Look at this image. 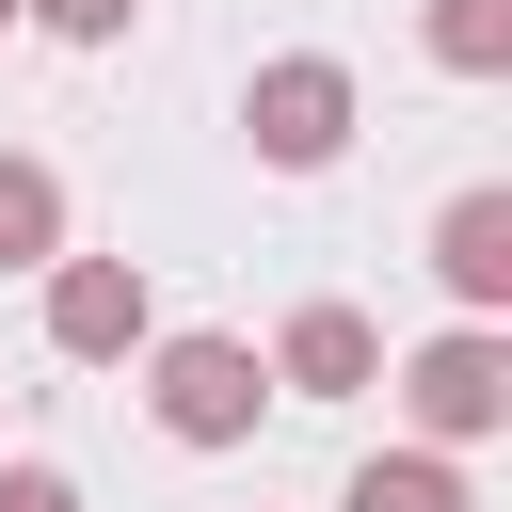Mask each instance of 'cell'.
Masks as SVG:
<instances>
[{"label": "cell", "mask_w": 512, "mask_h": 512, "mask_svg": "<svg viewBox=\"0 0 512 512\" xmlns=\"http://www.w3.org/2000/svg\"><path fill=\"white\" fill-rule=\"evenodd\" d=\"M432 272H448L464 320H496V304H512V192H448V208H432Z\"/></svg>", "instance_id": "6"}, {"label": "cell", "mask_w": 512, "mask_h": 512, "mask_svg": "<svg viewBox=\"0 0 512 512\" xmlns=\"http://www.w3.org/2000/svg\"><path fill=\"white\" fill-rule=\"evenodd\" d=\"M272 384H288V400H368V384H384V336H368V304H304V320L272 336Z\"/></svg>", "instance_id": "5"}, {"label": "cell", "mask_w": 512, "mask_h": 512, "mask_svg": "<svg viewBox=\"0 0 512 512\" xmlns=\"http://www.w3.org/2000/svg\"><path fill=\"white\" fill-rule=\"evenodd\" d=\"M0 32H16V0H0Z\"/></svg>", "instance_id": "12"}, {"label": "cell", "mask_w": 512, "mask_h": 512, "mask_svg": "<svg viewBox=\"0 0 512 512\" xmlns=\"http://www.w3.org/2000/svg\"><path fill=\"white\" fill-rule=\"evenodd\" d=\"M0 512H80V480L64 464H0Z\"/></svg>", "instance_id": "11"}, {"label": "cell", "mask_w": 512, "mask_h": 512, "mask_svg": "<svg viewBox=\"0 0 512 512\" xmlns=\"http://www.w3.org/2000/svg\"><path fill=\"white\" fill-rule=\"evenodd\" d=\"M336 512H480V496H464V464H448V448H384V464H352V496H336Z\"/></svg>", "instance_id": "7"}, {"label": "cell", "mask_w": 512, "mask_h": 512, "mask_svg": "<svg viewBox=\"0 0 512 512\" xmlns=\"http://www.w3.org/2000/svg\"><path fill=\"white\" fill-rule=\"evenodd\" d=\"M400 400H416V432H432V448H480V432H512V352H496V320L432 336V352L400 368Z\"/></svg>", "instance_id": "4"}, {"label": "cell", "mask_w": 512, "mask_h": 512, "mask_svg": "<svg viewBox=\"0 0 512 512\" xmlns=\"http://www.w3.org/2000/svg\"><path fill=\"white\" fill-rule=\"evenodd\" d=\"M48 256H64V176L0 160V272H48Z\"/></svg>", "instance_id": "8"}, {"label": "cell", "mask_w": 512, "mask_h": 512, "mask_svg": "<svg viewBox=\"0 0 512 512\" xmlns=\"http://www.w3.org/2000/svg\"><path fill=\"white\" fill-rule=\"evenodd\" d=\"M144 256H48V352L64 368H128L144 352Z\"/></svg>", "instance_id": "3"}, {"label": "cell", "mask_w": 512, "mask_h": 512, "mask_svg": "<svg viewBox=\"0 0 512 512\" xmlns=\"http://www.w3.org/2000/svg\"><path fill=\"white\" fill-rule=\"evenodd\" d=\"M144 400H160L176 448H240L256 400H272V368H256L240 336H160V352H144Z\"/></svg>", "instance_id": "1"}, {"label": "cell", "mask_w": 512, "mask_h": 512, "mask_svg": "<svg viewBox=\"0 0 512 512\" xmlns=\"http://www.w3.org/2000/svg\"><path fill=\"white\" fill-rule=\"evenodd\" d=\"M432 64L448 80H496L512 64V0H432Z\"/></svg>", "instance_id": "9"}, {"label": "cell", "mask_w": 512, "mask_h": 512, "mask_svg": "<svg viewBox=\"0 0 512 512\" xmlns=\"http://www.w3.org/2000/svg\"><path fill=\"white\" fill-rule=\"evenodd\" d=\"M240 128H256V160H272V176H320V160L352 144V64H320V48L256 64V80H240Z\"/></svg>", "instance_id": "2"}, {"label": "cell", "mask_w": 512, "mask_h": 512, "mask_svg": "<svg viewBox=\"0 0 512 512\" xmlns=\"http://www.w3.org/2000/svg\"><path fill=\"white\" fill-rule=\"evenodd\" d=\"M16 16H32V32H64V48H112V32H128V0H16Z\"/></svg>", "instance_id": "10"}]
</instances>
